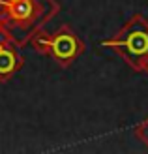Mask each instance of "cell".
I'll return each mask as SVG.
<instances>
[{"label": "cell", "mask_w": 148, "mask_h": 154, "mask_svg": "<svg viewBox=\"0 0 148 154\" xmlns=\"http://www.w3.org/2000/svg\"><path fill=\"white\" fill-rule=\"evenodd\" d=\"M113 47L137 72H148V21L143 15L131 17L113 40L101 43Z\"/></svg>", "instance_id": "6da1fadb"}, {"label": "cell", "mask_w": 148, "mask_h": 154, "mask_svg": "<svg viewBox=\"0 0 148 154\" xmlns=\"http://www.w3.org/2000/svg\"><path fill=\"white\" fill-rule=\"evenodd\" d=\"M34 45L40 53H49L62 68H68L84 51V42L69 26H62L51 38H38Z\"/></svg>", "instance_id": "7a4b0ae2"}, {"label": "cell", "mask_w": 148, "mask_h": 154, "mask_svg": "<svg viewBox=\"0 0 148 154\" xmlns=\"http://www.w3.org/2000/svg\"><path fill=\"white\" fill-rule=\"evenodd\" d=\"M23 57L10 45H0V81H8L23 66Z\"/></svg>", "instance_id": "3957f363"}, {"label": "cell", "mask_w": 148, "mask_h": 154, "mask_svg": "<svg viewBox=\"0 0 148 154\" xmlns=\"http://www.w3.org/2000/svg\"><path fill=\"white\" fill-rule=\"evenodd\" d=\"M8 8V13L13 21H28L34 13V2L32 0H15V2H4Z\"/></svg>", "instance_id": "277c9868"}, {"label": "cell", "mask_w": 148, "mask_h": 154, "mask_svg": "<svg viewBox=\"0 0 148 154\" xmlns=\"http://www.w3.org/2000/svg\"><path fill=\"white\" fill-rule=\"evenodd\" d=\"M135 137H137V139H141L146 147H148V117L135 128Z\"/></svg>", "instance_id": "5b68a950"}, {"label": "cell", "mask_w": 148, "mask_h": 154, "mask_svg": "<svg viewBox=\"0 0 148 154\" xmlns=\"http://www.w3.org/2000/svg\"><path fill=\"white\" fill-rule=\"evenodd\" d=\"M10 42H11V38L8 36V32H6V30H2V28H0V45H8Z\"/></svg>", "instance_id": "8992f818"}, {"label": "cell", "mask_w": 148, "mask_h": 154, "mask_svg": "<svg viewBox=\"0 0 148 154\" xmlns=\"http://www.w3.org/2000/svg\"><path fill=\"white\" fill-rule=\"evenodd\" d=\"M4 2H15V0H4Z\"/></svg>", "instance_id": "52a82bcc"}, {"label": "cell", "mask_w": 148, "mask_h": 154, "mask_svg": "<svg viewBox=\"0 0 148 154\" xmlns=\"http://www.w3.org/2000/svg\"><path fill=\"white\" fill-rule=\"evenodd\" d=\"M146 73H148V72H146Z\"/></svg>", "instance_id": "ba28073f"}]
</instances>
